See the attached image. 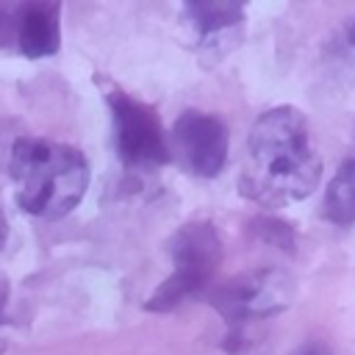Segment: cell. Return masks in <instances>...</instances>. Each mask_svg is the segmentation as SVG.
Masks as SVG:
<instances>
[{"mask_svg":"<svg viewBox=\"0 0 355 355\" xmlns=\"http://www.w3.org/2000/svg\"><path fill=\"white\" fill-rule=\"evenodd\" d=\"M169 255L175 269L144 305L153 313H166L208 288L216 266L222 263V239L211 222L194 219L175 230L169 239Z\"/></svg>","mask_w":355,"mask_h":355,"instance_id":"cell-4","label":"cell"},{"mask_svg":"<svg viewBox=\"0 0 355 355\" xmlns=\"http://www.w3.org/2000/svg\"><path fill=\"white\" fill-rule=\"evenodd\" d=\"M14 44V3H0V47Z\"/></svg>","mask_w":355,"mask_h":355,"instance_id":"cell-12","label":"cell"},{"mask_svg":"<svg viewBox=\"0 0 355 355\" xmlns=\"http://www.w3.org/2000/svg\"><path fill=\"white\" fill-rule=\"evenodd\" d=\"M327 58H330V67H336L338 72L355 80V17L347 19L336 31V36L327 42Z\"/></svg>","mask_w":355,"mask_h":355,"instance_id":"cell-10","label":"cell"},{"mask_svg":"<svg viewBox=\"0 0 355 355\" xmlns=\"http://www.w3.org/2000/svg\"><path fill=\"white\" fill-rule=\"evenodd\" d=\"M14 47L28 58H44L61 47V3L25 0L14 3Z\"/></svg>","mask_w":355,"mask_h":355,"instance_id":"cell-8","label":"cell"},{"mask_svg":"<svg viewBox=\"0 0 355 355\" xmlns=\"http://www.w3.org/2000/svg\"><path fill=\"white\" fill-rule=\"evenodd\" d=\"M11 180L17 202L39 219H61L78 208L89 186V164L78 147L22 136L11 147Z\"/></svg>","mask_w":355,"mask_h":355,"instance_id":"cell-2","label":"cell"},{"mask_svg":"<svg viewBox=\"0 0 355 355\" xmlns=\"http://www.w3.org/2000/svg\"><path fill=\"white\" fill-rule=\"evenodd\" d=\"M297 355H330V349L324 347V344H319V341H313V344H305Z\"/></svg>","mask_w":355,"mask_h":355,"instance_id":"cell-14","label":"cell"},{"mask_svg":"<svg viewBox=\"0 0 355 355\" xmlns=\"http://www.w3.org/2000/svg\"><path fill=\"white\" fill-rule=\"evenodd\" d=\"M294 300V280L283 269L261 266L241 272L225 280L219 288L208 294V302L227 322L225 347L239 352L244 347V333L250 324L283 313Z\"/></svg>","mask_w":355,"mask_h":355,"instance_id":"cell-3","label":"cell"},{"mask_svg":"<svg viewBox=\"0 0 355 355\" xmlns=\"http://www.w3.org/2000/svg\"><path fill=\"white\" fill-rule=\"evenodd\" d=\"M319 180L322 155L308 116L294 105L263 111L247 136L239 191L263 208H283L311 197Z\"/></svg>","mask_w":355,"mask_h":355,"instance_id":"cell-1","label":"cell"},{"mask_svg":"<svg viewBox=\"0 0 355 355\" xmlns=\"http://www.w3.org/2000/svg\"><path fill=\"white\" fill-rule=\"evenodd\" d=\"M105 103L114 122V147L128 169L150 172L169 164L172 147L166 141L161 116L147 103L125 94L116 86H105Z\"/></svg>","mask_w":355,"mask_h":355,"instance_id":"cell-5","label":"cell"},{"mask_svg":"<svg viewBox=\"0 0 355 355\" xmlns=\"http://www.w3.org/2000/svg\"><path fill=\"white\" fill-rule=\"evenodd\" d=\"M6 236H8V225H6V216H3V211H0V250H3V244H6Z\"/></svg>","mask_w":355,"mask_h":355,"instance_id":"cell-15","label":"cell"},{"mask_svg":"<svg viewBox=\"0 0 355 355\" xmlns=\"http://www.w3.org/2000/svg\"><path fill=\"white\" fill-rule=\"evenodd\" d=\"M183 17L200 50L214 53V58L233 50L244 31V6L233 0H191L183 3Z\"/></svg>","mask_w":355,"mask_h":355,"instance_id":"cell-7","label":"cell"},{"mask_svg":"<svg viewBox=\"0 0 355 355\" xmlns=\"http://www.w3.org/2000/svg\"><path fill=\"white\" fill-rule=\"evenodd\" d=\"M8 288H11V283H8L6 272H0V319H3V311L8 305Z\"/></svg>","mask_w":355,"mask_h":355,"instance_id":"cell-13","label":"cell"},{"mask_svg":"<svg viewBox=\"0 0 355 355\" xmlns=\"http://www.w3.org/2000/svg\"><path fill=\"white\" fill-rule=\"evenodd\" d=\"M172 144L180 161L200 178H216L227 161V128L205 111H183L172 128Z\"/></svg>","mask_w":355,"mask_h":355,"instance_id":"cell-6","label":"cell"},{"mask_svg":"<svg viewBox=\"0 0 355 355\" xmlns=\"http://www.w3.org/2000/svg\"><path fill=\"white\" fill-rule=\"evenodd\" d=\"M255 225H252V230L261 236V239H266V241H272V244H277V247H283V250H291V244H294V230L288 227V225H283L280 219H252Z\"/></svg>","mask_w":355,"mask_h":355,"instance_id":"cell-11","label":"cell"},{"mask_svg":"<svg viewBox=\"0 0 355 355\" xmlns=\"http://www.w3.org/2000/svg\"><path fill=\"white\" fill-rule=\"evenodd\" d=\"M324 216L333 225L355 222V158H347L324 194Z\"/></svg>","mask_w":355,"mask_h":355,"instance_id":"cell-9","label":"cell"}]
</instances>
